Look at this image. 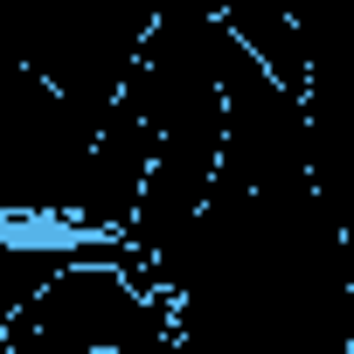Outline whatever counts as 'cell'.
Wrapping results in <instances>:
<instances>
[{
  "label": "cell",
  "instance_id": "7a4b0ae2",
  "mask_svg": "<svg viewBox=\"0 0 354 354\" xmlns=\"http://www.w3.org/2000/svg\"><path fill=\"white\" fill-rule=\"evenodd\" d=\"M97 132H104L97 111H84L70 91H56L49 77H35L21 63L15 97H8V125H0V202H8L15 223H63L70 230Z\"/></svg>",
  "mask_w": 354,
  "mask_h": 354
},
{
  "label": "cell",
  "instance_id": "277c9868",
  "mask_svg": "<svg viewBox=\"0 0 354 354\" xmlns=\"http://www.w3.org/2000/svg\"><path fill=\"white\" fill-rule=\"evenodd\" d=\"M153 160H160V139H153L139 97L125 91L118 111L104 118L97 146H91V167H84V188H77V216H70V230H77V236H125V223H132L139 202H146Z\"/></svg>",
  "mask_w": 354,
  "mask_h": 354
},
{
  "label": "cell",
  "instance_id": "6da1fadb",
  "mask_svg": "<svg viewBox=\"0 0 354 354\" xmlns=\"http://www.w3.org/2000/svg\"><path fill=\"white\" fill-rule=\"evenodd\" d=\"M118 236H84L77 257L8 313V354H111L132 340L181 333V299L146 292L125 264Z\"/></svg>",
  "mask_w": 354,
  "mask_h": 354
},
{
  "label": "cell",
  "instance_id": "5b68a950",
  "mask_svg": "<svg viewBox=\"0 0 354 354\" xmlns=\"http://www.w3.org/2000/svg\"><path fill=\"white\" fill-rule=\"evenodd\" d=\"M347 354H354V223H347Z\"/></svg>",
  "mask_w": 354,
  "mask_h": 354
},
{
  "label": "cell",
  "instance_id": "3957f363",
  "mask_svg": "<svg viewBox=\"0 0 354 354\" xmlns=\"http://www.w3.org/2000/svg\"><path fill=\"white\" fill-rule=\"evenodd\" d=\"M230 146L223 174H236L243 188H292L313 181V111L306 91H292L250 42L230 49Z\"/></svg>",
  "mask_w": 354,
  "mask_h": 354
}]
</instances>
